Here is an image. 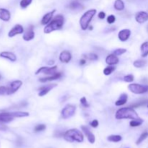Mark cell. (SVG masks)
Returning a JSON list of instances; mask_svg holds the SVG:
<instances>
[{
	"label": "cell",
	"instance_id": "obj_1",
	"mask_svg": "<svg viewBox=\"0 0 148 148\" xmlns=\"http://www.w3.org/2000/svg\"><path fill=\"white\" fill-rule=\"evenodd\" d=\"M116 119H130L135 120L140 119L138 114L132 107L130 108H122L119 109L115 114Z\"/></svg>",
	"mask_w": 148,
	"mask_h": 148
},
{
	"label": "cell",
	"instance_id": "obj_2",
	"mask_svg": "<svg viewBox=\"0 0 148 148\" xmlns=\"http://www.w3.org/2000/svg\"><path fill=\"white\" fill-rule=\"evenodd\" d=\"M64 23V17L61 14H58L49 24L46 25L43 31L45 33L49 34V33L55 31V30H60L63 27Z\"/></svg>",
	"mask_w": 148,
	"mask_h": 148
},
{
	"label": "cell",
	"instance_id": "obj_3",
	"mask_svg": "<svg viewBox=\"0 0 148 148\" xmlns=\"http://www.w3.org/2000/svg\"><path fill=\"white\" fill-rule=\"evenodd\" d=\"M64 138L66 141L70 142V143H72V142L82 143L84 140V137L82 132L77 129H72L66 131L64 134Z\"/></svg>",
	"mask_w": 148,
	"mask_h": 148
},
{
	"label": "cell",
	"instance_id": "obj_4",
	"mask_svg": "<svg viewBox=\"0 0 148 148\" xmlns=\"http://www.w3.org/2000/svg\"><path fill=\"white\" fill-rule=\"evenodd\" d=\"M95 14H96V10H90L85 13H84V14L81 17L80 20H79V24H80L82 30H85L86 29H88V27H89L90 23Z\"/></svg>",
	"mask_w": 148,
	"mask_h": 148
},
{
	"label": "cell",
	"instance_id": "obj_5",
	"mask_svg": "<svg viewBox=\"0 0 148 148\" xmlns=\"http://www.w3.org/2000/svg\"><path fill=\"white\" fill-rule=\"evenodd\" d=\"M128 89L135 94H144L148 92V85L132 83L128 86Z\"/></svg>",
	"mask_w": 148,
	"mask_h": 148
},
{
	"label": "cell",
	"instance_id": "obj_6",
	"mask_svg": "<svg viewBox=\"0 0 148 148\" xmlns=\"http://www.w3.org/2000/svg\"><path fill=\"white\" fill-rule=\"evenodd\" d=\"M75 111H76V107L75 106L71 105V104L66 105L62 111V118L66 119L73 116L74 114H75Z\"/></svg>",
	"mask_w": 148,
	"mask_h": 148
},
{
	"label": "cell",
	"instance_id": "obj_7",
	"mask_svg": "<svg viewBox=\"0 0 148 148\" xmlns=\"http://www.w3.org/2000/svg\"><path fill=\"white\" fill-rule=\"evenodd\" d=\"M57 71V66H51V67H47V66H43L38 69L36 72V75H38L40 73H43L47 75H53L56 73Z\"/></svg>",
	"mask_w": 148,
	"mask_h": 148
},
{
	"label": "cell",
	"instance_id": "obj_8",
	"mask_svg": "<svg viewBox=\"0 0 148 148\" xmlns=\"http://www.w3.org/2000/svg\"><path fill=\"white\" fill-rule=\"evenodd\" d=\"M22 85H23V82L21 80L13 81L9 87V95L14 93L16 91L18 90L20 87L22 86Z\"/></svg>",
	"mask_w": 148,
	"mask_h": 148
},
{
	"label": "cell",
	"instance_id": "obj_9",
	"mask_svg": "<svg viewBox=\"0 0 148 148\" xmlns=\"http://www.w3.org/2000/svg\"><path fill=\"white\" fill-rule=\"evenodd\" d=\"M23 32H24V28H23V26H22L21 25L17 24L16 25H14V27H12V29L9 32L8 36L10 38L14 37V36H15L16 35L21 34V33H23Z\"/></svg>",
	"mask_w": 148,
	"mask_h": 148
},
{
	"label": "cell",
	"instance_id": "obj_10",
	"mask_svg": "<svg viewBox=\"0 0 148 148\" xmlns=\"http://www.w3.org/2000/svg\"><path fill=\"white\" fill-rule=\"evenodd\" d=\"M135 20L138 23H144L148 20V13L146 12H139L136 14Z\"/></svg>",
	"mask_w": 148,
	"mask_h": 148
},
{
	"label": "cell",
	"instance_id": "obj_11",
	"mask_svg": "<svg viewBox=\"0 0 148 148\" xmlns=\"http://www.w3.org/2000/svg\"><path fill=\"white\" fill-rule=\"evenodd\" d=\"M81 129H82V132H83L84 134H85V136H86L87 138H88V141L90 143H92V144H93L95 141V136H94V134L90 131V130L86 127V126H82V127H81Z\"/></svg>",
	"mask_w": 148,
	"mask_h": 148
},
{
	"label": "cell",
	"instance_id": "obj_12",
	"mask_svg": "<svg viewBox=\"0 0 148 148\" xmlns=\"http://www.w3.org/2000/svg\"><path fill=\"white\" fill-rule=\"evenodd\" d=\"M33 26L30 25V27L27 28V31L24 33L23 35V39L26 41H29V40H31L34 38L35 37V33L34 30H33Z\"/></svg>",
	"mask_w": 148,
	"mask_h": 148
},
{
	"label": "cell",
	"instance_id": "obj_13",
	"mask_svg": "<svg viewBox=\"0 0 148 148\" xmlns=\"http://www.w3.org/2000/svg\"><path fill=\"white\" fill-rule=\"evenodd\" d=\"M14 117L10 115V112H5L0 114V124H6L12 121Z\"/></svg>",
	"mask_w": 148,
	"mask_h": 148
},
{
	"label": "cell",
	"instance_id": "obj_14",
	"mask_svg": "<svg viewBox=\"0 0 148 148\" xmlns=\"http://www.w3.org/2000/svg\"><path fill=\"white\" fill-rule=\"evenodd\" d=\"M72 59V55L68 51H63L59 55V60L63 63H68Z\"/></svg>",
	"mask_w": 148,
	"mask_h": 148
},
{
	"label": "cell",
	"instance_id": "obj_15",
	"mask_svg": "<svg viewBox=\"0 0 148 148\" xmlns=\"http://www.w3.org/2000/svg\"><path fill=\"white\" fill-rule=\"evenodd\" d=\"M131 36V31L129 29H124L119 33V38L121 41H126Z\"/></svg>",
	"mask_w": 148,
	"mask_h": 148
},
{
	"label": "cell",
	"instance_id": "obj_16",
	"mask_svg": "<svg viewBox=\"0 0 148 148\" xmlns=\"http://www.w3.org/2000/svg\"><path fill=\"white\" fill-rule=\"evenodd\" d=\"M56 12V10H52L51 12H49L46 13L44 16L43 17L41 20V24L45 25H48L51 21L52 18H53V14Z\"/></svg>",
	"mask_w": 148,
	"mask_h": 148
},
{
	"label": "cell",
	"instance_id": "obj_17",
	"mask_svg": "<svg viewBox=\"0 0 148 148\" xmlns=\"http://www.w3.org/2000/svg\"><path fill=\"white\" fill-rule=\"evenodd\" d=\"M119 58L115 54H114V53L108 55L106 57V62L109 66H113V65L117 64L119 63Z\"/></svg>",
	"mask_w": 148,
	"mask_h": 148
},
{
	"label": "cell",
	"instance_id": "obj_18",
	"mask_svg": "<svg viewBox=\"0 0 148 148\" xmlns=\"http://www.w3.org/2000/svg\"><path fill=\"white\" fill-rule=\"evenodd\" d=\"M62 77V73L60 72H56V74L53 75H50V76L47 77H43L39 79V81L40 82H50V81L56 80V79H59Z\"/></svg>",
	"mask_w": 148,
	"mask_h": 148
},
{
	"label": "cell",
	"instance_id": "obj_19",
	"mask_svg": "<svg viewBox=\"0 0 148 148\" xmlns=\"http://www.w3.org/2000/svg\"><path fill=\"white\" fill-rule=\"evenodd\" d=\"M56 85H57L56 84H52V85H49L46 87H43V88H40V89H39L40 90V92L38 93V95L40 97L44 96V95H46L51 90H52L53 88H55Z\"/></svg>",
	"mask_w": 148,
	"mask_h": 148
},
{
	"label": "cell",
	"instance_id": "obj_20",
	"mask_svg": "<svg viewBox=\"0 0 148 148\" xmlns=\"http://www.w3.org/2000/svg\"><path fill=\"white\" fill-rule=\"evenodd\" d=\"M10 17H11V14H10V11L6 9L0 8V19L4 21H9L10 20Z\"/></svg>",
	"mask_w": 148,
	"mask_h": 148
},
{
	"label": "cell",
	"instance_id": "obj_21",
	"mask_svg": "<svg viewBox=\"0 0 148 148\" xmlns=\"http://www.w3.org/2000/svg\"><path fill=\"white\" fill-rule=\"evenodd\" d=\"M0 56L5 59H8V60L11 61V62H15L17 60V57H16L15 54H14L12 52L9 51H3L0 53Z\"/></svg>",
	"mask_w": 148,
	"mask_h": 148
},
{
	"label": "cell",
	"instance_id": "obj_22",
	"mask_svg": "<svg viewBox=\"0 0 148 148\" xmlns=\"http://www.w3.org/2000/svg\"><path fill=\"white\" fill-rule=\"evenodd\" d=\"M127 100H128V96H127V94H121V95H120L118 101L115 103V105L116 106H121L124 105V104L127 102Z\"/></svg>",
	"mask_w": 148,
	"mask_h": 148
},
{
	"label": "cell",
	"instance_id": "obj_23",
	"mask_svg": "<svg viewBox=\"0 0 148 148\" xmlns=\"http://www.w3.org/2000/svg\"><path fill=\"white\" fill-rule=\"evenodd\" d=\"M68 7L71 10H82V9H83V6L80 3L78 2L77 1H72Z\"/></svg>",
	"mask_w": 148,
	"mask_h": 148
},
{
	"label": "cell",
	"instance_id": "obj_24",
	"mask_svg": "<svg viewBox=\"0 0 148 148\" xmlns=\"http://www.w3.org/2000/svg\"><path fill=\"white\" fill-rule=\"evenodd\" d=\"M10 115L12 116H13L14 118L15 117H26V116H29V113L27 112H23V111H15V112H10Z\"/></svg>",
	"mask_w": 148,
	"mask_h": 148
},
{
	"label": "cell",
	"instance_id": "obj_25",
	"mask_svg": "<svg viewBox=\"0 0 148 148\" xmlns=\"http://www.w3.org/2000/svg\"><path fill=\"white\" fill-rule=\"evenodd\" d=\"M142 56L143 58L148 56V42H145L141 46Z\"/></svg>",
	"mask_w": 148,
	"mask_h": 148
},
{
	"label": "cell",
	"instance_id": "obj_26",
	"mask_svg": "<svg viewBox=\"0 0 148 148\" xmlns=\"http://www.w3.org/2000/svg\"><path fill=\"white\" fill-rule=\"evenodd\" d=\"M114 8L118 11H121L124 9V3L122 0H116L114 3Z\"/></svg>",
	"mask_w": 148,
	"mask_h": 148
},
{
	"label": "cell",
	"instance_id": "obj_27",
	"mask_svg": "<svg viewBox=\"0 0 148 148\" xmlns=\"http://www.w3.org/2000/svg\"><path fill=\"white\" fill-rule=\"evenodd\" d=\"M108 140L110 142H113V143H119V142L121 141L122 137L120 135H111L108 137Z\"/></svg>",
	"mask_w": 148,
	"mask_h": 148
},
{
	"label": "cell",
	"instance_id": "obj_28",
	"mask_svg": "<svg viewBox=\"0 0 148 148\" xmlns=\"http://www.w3.org/2000/svg\"><path fill=\"white\" fill-rule=\"evenodd\" d=\"M143 123V120L142 119H135V120H132V121H130V124L132 127H137L141 125Z\"/></svg>",
	"mask_w": 148,
	"mask_h": 148
},
{
	"label": "cell",
	"instance_id": "obj_29",
	"mask_svg": "<svg viewBox=\"0 0 148 148\" xmlns=\"http://www.w3.org/2000/svg\"><path fill=\"white\" fill-rule=\"evenodd\" d=\"M133 64H134V66L137 68L143 67L144 66H145L146 61L141 60V59H140V60H136V61H134V63H133Z\"/></svg>",
	"mask_w": 148,
	"mask_h": 148
},
{
	"label": "cell",
	"instance_id": "obj_30",
	"mask_svg": "<svg viewBox=\"0 0 148 148\" xmlns=\"http://www.w3.org/2000/svg\"><path fill=\"white\" fill-rule=\"evenodd\" d=\"M115 69L116 68L114 67V66H107V67H106L105 69H104L103 74L105 75H106V76H108V75H111L112 72H114V71H115Z\"/></svg>",
	"mask_w": 148,
	"mask_h": 148
},
{
	"label": "cell",
	"instance_id": "obj_31",
	"mask_svg": "<svg viewBox=\"0 0 148 148\" xmlns=\"http://www.w3.org/2000/svg\"><path fill=\"white\" fill-rule=\"evenodd\" d=\"M147 103H148V100H143V101H138V102L135 103H134V104H132V105L130 106V107H132V108H138V107L145 105V104H146Z\"/></svg>",
	"mask_w": 148,
	"mask_h": 148
},
{
	"label": "cell",
	"instance_id": "obj_32",
	"mask_svg": "<svg viewBox=\"0 0 148 148\" xmlns=\"http://www.w3.org/2000/svg\"><path fill=\"white\" fill-rule=\"evenodd\" d=\"M147 137H148V132H143V134L140 135V137H139L138 140H137V141L136 142V144L140 145V143H143V142L144 141L145 139H147Z\"/></svg>",
	"mask_w": 148,
	"mask_h": 148
},
{
	"label": "cell",
	"instance_id": "obj_33",
	"mask_svg": "<svg viewBox=\"0 0 148 148\" xmlns=\"http://www.w3.org/2000/svg\"><path fill=\"white\" fill-rule=\"evenodd\" d=\"M32 1H33V0H21V1H20V7L23 9L26 8V7H28V6L31 4Z\"/></svg>",
	"mask_w": 148,
	"mask_h": 148
},
{
	"label": "cell",
	"instance_id": "obj_34",
	"mask_svg": "<svg viewBox=\"0 0 148 148\" xmlns=\"http://www.w3.org/2000/svg\"><path fill=\"white\" fill-rule=\"evenodd\" d=\"M0 95H9V87H0Z\"/></svg>",
	"mask_w": 148,
	"mask_h": 148
},
{
	"label": "cell",
	"instance_id": "obj_35",
	"mask_svg": "<svg viewBox=\"0 0 148 148\" xmlns=\"http://www.w3.org/2000/svg\"><path fill=\"white\" fill-rule=\"evenodd\" d=\"M127 52V49H116L114 51V54H115L116 56H120V55L124 54V53Z\"/></svg>",
	"mask_w": 148,
	"mask_h": 148
},
{
	"label": "cell",
	"instance_id": "obj_36",
	"mask_svg": "<svg viewBox=\"0 0 148 148\" xmlns=\"http://www.w3.org/2000/svg\"><path fill=\"white\" fill-rule=\"evenodd\" d=\"M85 57L90 61H96L98 59V55L95 54V53H89V54L86 55Z\"/></svg>",
	"mask_w": 148,
	"mask_h": 148
},
{
	"label": "cell",
	"instance_id": "obj_37",
	"mask_svg": "<svg viewBox=\"0 0 148 148\" xmlns=\"http://www.w3.org/2000/svg\"><path fill=\"white\" fill-rule=\"evenodd\" d=\"M46 125H44V124H39V125H37L36 127H35L34 131L36 132H38L43 131V130H46Z\"/></svg>",
	"mask_w": 148,
	"mask_h": 148
},
{
	"label": "cell",
	"instance_id": "obj_38",
	"mask_svg": "<svg viewBox=\"0 0 148 148\" xmlns=\"http://www.w3.org/2000/svg\"><path fill=\"white\" fill-rule=\"evenodd\" d=\"M124 82H132L134 80V76L132 75H128L124 77Z\"/></svg>",
	"mask_w": 148,
	"mask_h": 148
},
{
	"label": "cell",
	"instance_id": "obj_39",
	"mask_svg": "<svg viewBox=\"0 0 148 148\" xmlns=\"http://www.w3.org/2000/svg\"><path fill=\"white\" fill-rule=\"evenodd\" d=\"M80 103L84 107H86V108H88L90 106L89 104H88V101H87V99L85 97H82V98L80 99Z\"/></svg>",
	"mask_w": 148,
	"mask_h": 148
},
{
	"label": "cell",
	"instance_id": "obj_40",
	"mask_svg": "<svg viewBox=\"0 0 148 148\" xmlns=\"http://www.w3.org/2000/svg\"><path fill=\"white\" fill-rule=\"evenodd\" d=\"M115 20L116 17L115 16L113 15V14H111V15H109L107 17V22H108V23H109V24H113V23L115 22Z\"/></svg>",
	"mask_w": 148,
	"mask_h": 148
},
{
	"label": "cell",
	"instance_id": "obj_41",
	"mask_svg": "<svg viewBox=\"0 0 148 148\" xmlns=\"http://www.w3.org/2000/svg\"><path fill=\"white\" fill-rule=\"evenodd\" d=\"M98 124H99V123H98V120H96V119L93 120L92 122H90V126L91 127H93V128H96V127H98Z\"/></svg>",
	"mask_w": 148,
	"mask_h": 148
},
{
	"label": "cell",
	"instance_id": "obj_42",
	"mask_svg": "<svg viewBox=\"0 0 148 148\" xmlns=\"http://www.w3.org/2000/svg\"><path fill=\"white\" fill-rule=\"evenodd\" d=\"M105 17H106V13L103 12H99V14H98V17H99L100 19H101V20L105 18Z\"/></svg>",
	"mask_w": 148,
	"mask_h": 148
},
{
	"label": "cell",
	"instance_id": "obj_43",
	"mask_svg": "<svg viewBox=\"0 0 148 148\" xmlns=\"http://www.w3.org/2000/svg\"><path fill=\"white\" fill-rule=\"evenodd\" d=\"M86 64V60L85 59H82L80 61H79V64L80 65H84Z\"/></svg>",
	"mask_w": 148,
	"mask_h": 148
},
{
	"label": "cell",
	"instance_id": "obj_44",
	"mask_svg": "<svg viewBox=\"0 0 148 148\" xmlns=\"http://www.w3.org/2000/svg\"><path fill=\"white\" fill-rule=\"evenodd\" d=\"M0 78H1V75H0Z\"/></svg>",
	"mask_w": 148,
	"mask_h": 148
},
{
	"label": "cell",
	"instance_id": "obj_45",
	"mask_svg": "<svg viewBox=\"0 0 148 148\" xmlns=\"http://www.w3.org/2000/svg\"><path fill=\"white\" fill-rule=\"evenodd\" d=\"M147 107H148V105H147Z\"/></svg>",
	"mask_w": 148,
	"mask_h": 148
}]
</instances>
